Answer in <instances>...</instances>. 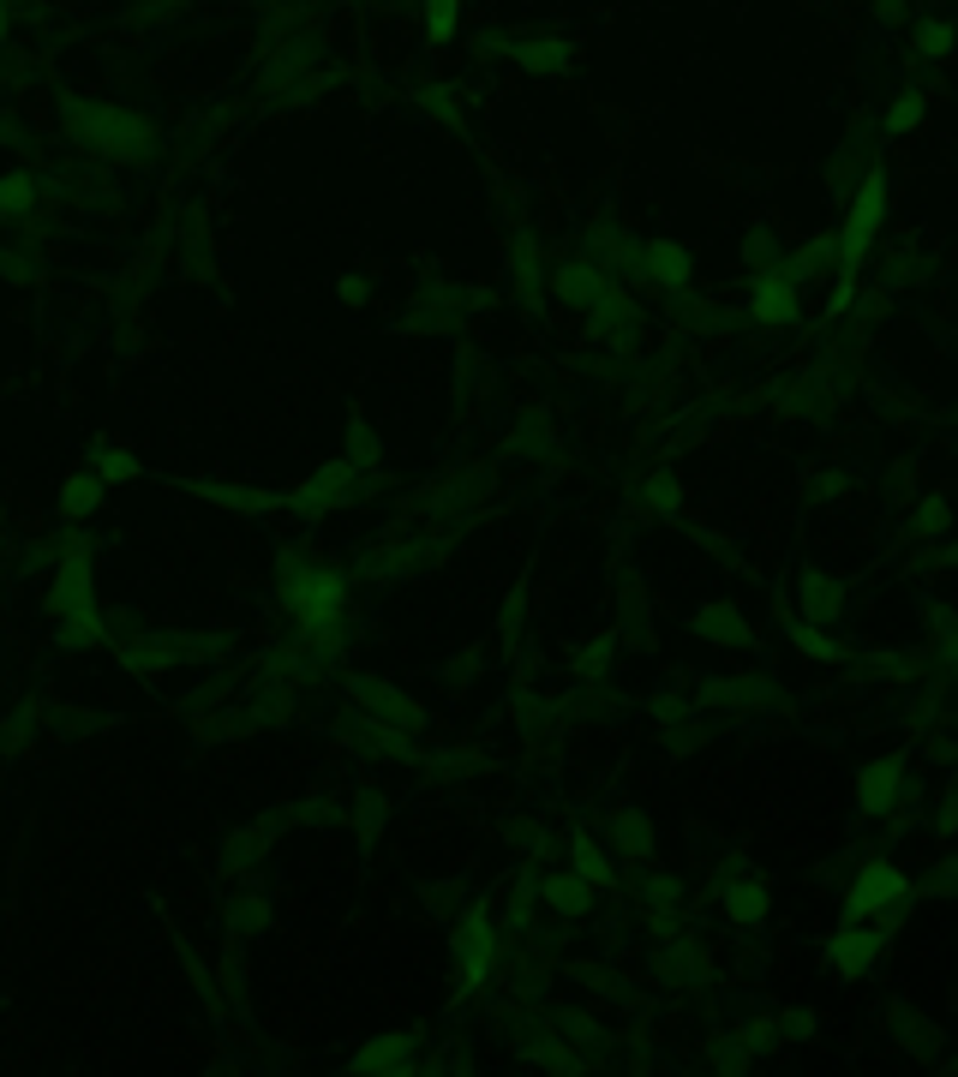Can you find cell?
Here are the masks:
<instances>
[{
	"mask_svg": "<svg viewBox=\"0 0 958 1077\" xmlns=\"http://www.w3.org/2000/svg\"><path fill=\"white\" fill-rule=\"evenodd\" d=\"M288 611L300 617L306 634H330L336 617H342V581H336V574L300 569V574L288 581Z\"/></svg>",
	"mask_w": 958,
	"mask_h": 1077,
	"instance_id": "6da1fadb",
	"label": "cell"
},
{
	"mask_svg": "<svg viewBox=\"0 0 958 1077\" xmlns=\"http://www.w3.org/2000/svg\"><path fill=\"white\" fill-rule=\"evenodd\" d=\"M880 210H887V174L880 168H868V180H863V191H857V210H851V222H845V240H838V270H845V282L857 276V263H863V252H868V240H875V228H880Z\"/></svg>",
	"mask_w": 958,
	"mask_h": 1077,
	"instance_id": "7a4b0ae2",
	"label": "cell"
},
{
	"mask_svg": "<svg viewBox=\"0 0 958 1077\" xmlns=\"http://www.w3.org/2000/svg\"><path fill=\"white\" fill-rule=\"evenodd\" d=\"M905 887L910 880L898 874L893 862H868L863 874H857V887H851V898H845V917L857 922V917H875V910H887L893 898H905Z\"/></svg>",
	"mask_w": 958,
	"mask_h": 1077,
	"instance_id": "3957f363",
	"label": "cell"
},
{
	"mask_svg": "<svg viewBox=\"0 0 958 1077\" xmlns=\"http://www.w3.org/2000/svg\"><path fill=\"white\" fill-rule=\"evenodd\" d=\"M84 132H91V138H102L114 156H132V151H144V144H151L144 121H126V114H109V108L91 114V121H84Z\"/></svg>",
	"mask_w": 958,
	"mask_h": 1077,
	"instance_id": "277c9868",
	"label": "cell"
},
{
	"mask_svg": "<svg viewBox=\"0 0 958 1077\" xmlns=\"http://www.w3.org/2000/svg\"><path fill=\"white\" fill-rule=\"evenodd\" d=\"M791 312H797L791 276H785V270H761V282H755V318H761V323H785Z\"/></svg>",
	"mask_w": 958,
	"mask_h": 1077,
	"instance_id": "5b68a950",
	"label": "cell"
},
{
	"mask_svg": "<svg viewBox=\"0 0 958 1077\" xmlns=\"http://www.w3.org/2000/svg\"><path fill=\"white\" fill-rule=\"evenodd\" d=\"M898 760H875L868 773L857 778V802H863V815H880V808L893 802V790H898Z\"/></svg>",
	"mask_w": 958,
	"mask_h": 1077,
	"instance_id": "8992f818",
	"label": "cell"
},
{
	"mask_svg": "<svg viewBox=\"0 0 958 1077\" xmlns=\"http://www.w3.org/2000/svg\"><path fill=\"white\" fill-rule=\"evenodd\" d=\"M455 952H462V964H467V982H480L485 964H492V928H485V917H467L462 940H455Z\"/></svg>",
	"mask_w": 958,
	"mask_h": 1077,
	"instance_id": "52a82bcc",
	"label": "cell"
},
{
	"mask_svg": "<svg viewBox=\"0 0 958 1077\" xmlns=\"http://www.w3.org/2000/svg\"><path fill=\"white\" fill-rule=\"evenodd\" d=\"M647 270H653L666 288H683L689 282V252H683V246H671V240H653V246H647Z\"/></svg>",
	"mask_w": 958,
	"mask_h": 1077,
	"instance_id": "ba28073f",
	"label": "cell"
},
{
	"mask_svg": "<svg viewBox=\"0 0 958 1077\" xmlns=\"http://www.w3.org/2000/svg\"><path fill=\"white\" fill-rule=\"evenodd\" d=\"M545 898H552V910H564V917H581V910L594 904V880L587 874H557L552 887H545Z\"/></svg>",
	"mask_w": 958,
	"mask_h": 1077,
	"instance_id": "9c48e42d",
	"label": "cell"
},
{
	"mask_svg": "<svg viewBox=\"0 0 958 1077\" xmlns=\"http://www.w3.org/2000/svg\"><path fill=\"white\" fill-rule=\"evenodd\" d=\"M701 634H713V641H743V623H736V611H701Z\"/></svg>",
	"mask_w": 958,
	"mask_h": 1077,
	"instance_id": "30bf717a",
	"label": "cell"
},
{
	"mask_svg": "<svg viewBox=\"0 0 958 1077\" xmlns=\"http://www.w3.org/2000/svg\"><path fill=\"white\" fill-rule=\"evenodd\" d=\"M96 497H102V485L84 474V479H72L66 485V515H84V509H96Z\"/></svg>",
	"mask_w": 958,
	"mask_h": 1077,
	"instance_id": "8fae6325",
	"label": "cell"
},
{
	"mask_svg": "<svg viewBox=\"0 0 958 1077\" xmlns=\"http://www.w3.org/2000/svg\"><path fill=\"white\" fill-rule=\"evenodd\" d=\"M761 910H766V898H761L755 887H736V892H731V917H743V922H755V917H761Z\"/></svg>",
	"mask_w": 958,
	"mask_h": 1077,
	"instance_id": "7c38bea8",
	"label": "cell"
},
{
	"mask_svg": "<svg viewBox=\"0 0 958 1077\" xmlns=\"http://www.w3.org/2000/svg\"><path fill=\"white\" fill-rule=\"evenodd\" d=\"M425 24H432V42H450V31H455V7H450V0H437V7L425 12Z\"/></svg>",
	"mask_w": 958,
	"mask_h": 1077,
	"instance_id": "4fadbf2b",
	"label": "cell"
},
{
	"mask_svg": "<svg viewBox=\"0 0 958 1077\" xmlns=\"http://www.w3.org/2000/svg\"><path fill=\"white\" fill-rule=\"evenodd\" d=\"M24 204H31V180H24V174H7V216H24Z\"/></svg>",
	"mask_w": 958,
	"mask_h": 1077,
	"instance_id": "5bb4252c",
	"label": "cell"
},
{
	"mask_svg": "<svg viewBox=\"0 0 958 1077\" xmlns=\"http://www.w3.org/2000/svg\"><path fill=\"white\" fill-rule=\"evenodd\" d=\"M575 862H581V874L594 880V887H599V880H606V862H599V856H594V845H587V838H575Z\"/></svg>",
	"mask_w": 958,
	"mask_h": 1077,
	"instance_id": "9a60e30c",
	"label": "cell"
},
{
	"mask_svg": "<svg viewBox=\"0 0 958 1077\" xmlns=\"http://www.w3.org/2000/svg\"><path fill=\"white\" fill-rule=\"evenodd\" d=\"M917 49H923V54H947V49H952V31H947V24H928V31L917 37Z\"/></svg>",
	"mask_w": 958,
	"mask_h": 1077,
	"instance_id": "2e32d148",
	"label": "cell"
},
{
	"mask_svg": "<svg viewBox=\"0 0 958 1077\" xmlns=\"http://www.w3.org/2000/svg\"><path fill=\"white\" fill-rule=\"evenodd\" d=\"M917 114H923L917 102H893V121H887V126H893V132H910V126H917Z\"/></svg>",
	"mask_w": 958,
	"mask_h": 1077,
	"instance_id": "e0dca14e",
	"label": "cell"
}]
</instances>
